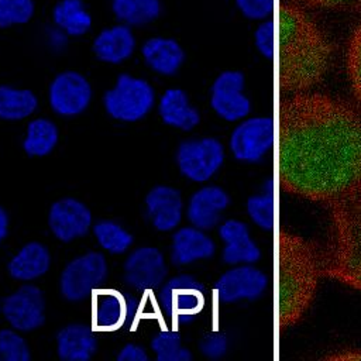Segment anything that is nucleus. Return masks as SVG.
Here are the masks:
<instances>
[{
  "label": "nucleus",
  "instance_id": "obj_1",
  "mask_svg": "<svg viewBox=\"0 0 361 361\" xmlns=\"http://www.w3.org/2000/svg\"><path fill=\"white\" fill-rule=\"evenodd\" d=\"M276 152L285 192L329 202L361 180V116L329 94L293 93L278 104Z\"/></svg>",
  "mask_w": 361,
  "mask_h": 361
},
{
  "label": "nucleus",
  "instance_id": "obj_2",
  "mask_svg": "<svg viewBox=\"0 0 361 361\" xmlns=\"http://www.w3.org/2000/svg\"><path fill=\"white\" fill-rule=\"evenodd\" d=\"M331 54L330 41L300 6H281L276 82L282 93L307 92L320 83Z\"/></svg>",
  "mask_w": 361,
  "mask_h": 361
},
{
  "label": "nucleus",
  "instance_id": "obj_3",
  "mask_svg": "<svg viewBox=\"0 0 361 361\" xmlns=\"http://www.w3.org/2000/svg\"><path fill=\"white\" fill-rule=\"evenodd\" d=\"M275 264L276 323L279 330H286L309 309L323 274V264L310 241L282 228L275 237Z\"/></svg>",
  "mask_w": 361,
  "mask_h": 361
},
{
  "label": "nucleus",
  "instance_id": "obj_4",
  "mask_svg": "<svg viewBox=\"0 0 361 361\" xmlns=\"http://www.w3.org/2000/svg\"><path fill=\"white\" fill-rule=\"evenodd\" d=\"M333 244L323 274L361 290V180L329 202Z\"/></svg>",
  "mask_w": 361,
  "mask_h": 361
},
{
  "label": "nucleus",
  "instance_id": "obj_5",
  "mask_svg": "<svg viewBox=\"0 0 361 361\" xmlns=\"http://www.w3.org/2000/svg\"><path fill=\"white\" fill-rule=\"evenodd\" d=\"M154 90L144 79L120 75L111 90L103 97L107 113L121 121H137L142 118L154 104Z\"/></svg>",
  "mask_w": 361,
  "mask_h": 361
},
{
  "label": "nucleus",
  "instance_id": "obj_6",
  "mask_svg": "<svg viewBox=\"0 0 361 361\" xmlns=\"http://www.w3.org/2000/svg\"><path fill=\"white\" fill-rule=\"evenodd\" d=\"M158 303L165 316L179 323L192 322L204 305V286L192 275H178L162 286Z\"/></svg>",
  "mask_w": 361,
  "mask_h": 361
},
{
  "label": "nucleus",
  "instance_id": "obj_7",
  "mask_svg": "<svg viewBox=\"0 0 361 361\" xmlns=\"http://www.w3.org/2000/svg\"><path fill=\"white\" fill-rule=\"evenodd\" d=\"M107 262L100 252H87L72 259L61 275V292L65 299L79 302L104 282Z\"/></svg>",
  "mask_w": 361,
  "mask_h": 361
},
{
  "label": "nucleus",
  "instance_id": "obj_8",
  "mask_svg": "<svg viewBox=\"0 0 361 361\" xmlns=\"http://www.w3.org/2000/svg\"><path fill=\"white\" fill-rule=\"evenodd\" d=\"M275 124L268 116L250 117L235 126L230 135V149L237 161L255 164L272 148Z\"/></svg>",
  "mask_w": 361,
  "mask_h": 361
},
{
  "label": "nucleus",
  "instance_id": "obj_9",
  "mask_svg": "<svg viewBox=\"0 0 361 361\" xmlns=\"http://www.w3.org/2000/svg\"><path fill=\"white\" fill-rule=\"evenodd\" d=\"M180 172L195 182L212 178L224 161V149L219 140L204 137L180 142L176 154Z\"/></svg>",
  "mask_w": 361,
  "mask_h": 361
},
{
  "label": "nucleus",
  "instance_id": "obj_10",
  "mask_svg": "<svg viewBox=\"0 0 361 361\" xmlns=\"http://www.w3.org/2000/svg\"><path fill=\"white\" fill-rule=\"evenodd\" d=\"M268 286V276L251 264H241L226 271L214 283V292L220 302L255 300Z\"/></svg>",
  "mask_w": 361,
  "mask_h": 361
},
{
  "label": "nucleus",
  "instance_id": "obj_11",
  "mask_svg": "<svg viewBox=\"0 0 361 361\" xmlns=\"http://www.w3.org/2000/svg\"><path fill=\"white\" fill-rule=\"evenodd\" d=\"M244 75L238 71L220 73L210 89L212 109L227 121L244 118L251 111V102L244 94Z\"/></svg>",
  "mask_w": 361,
  "mask_h": 361
},
{
  "label": "nucleus",
  "instance_id": "obj_12",
  "mask_svg": "<svg viewBox=\"0 0 361 361\" xmlns=\"http://www.w3.org/2000/svg\"><path fill=\"white\" fill-rule=\"evenodd\" d=\"M1 310L11 327L20 331L35 330L45 322V299L34 285H23L4 298Z\"/></svg>",
  "mask_w": 361,
  "mask_h": 361
},
{
  "label": "nucleus",
  "instance_id": "obj_13",
  "mask_svg": "<svg viewBox=\"0 0 361 361\" xmlns=\"http://www.w3.org/2000/svg\"><path fill=\"white\" fill-rule=\"evenodd\" d=\"M138 300L131 295L109 289L99 292L93 299V324L100 330H117L131 326L138 313Z\"/></svg>",
  "mask_w": 361,
  "mask_h": 361
},
{
  "label": "nucleus",
  "instance_id": "obj_14",
  "mask_svg": "<svg viewBox=\"0 0 361 361\" xmlns=\"http://www.w3.org/2000/svg\"><path fill=\"white\" fill-rule=\"evenodd\" d=\"M164 255L154 247H141L133 251L124 262V281L141 290L158 288L166 276Z\"/></svg>",
  "mask_w": 361,
  "mask_h": 361
},
{
  "label": "nucleus",
  "instance_id": "obj_15",
  "mask_svg": "<svg viewBox=\"0 0 361 361\" xmlns=\"http://www.w3.org/2000/svg\"><path fill=\"white\" fill-rule=\"evenodd\" d=\"M90 97V85L78 72H62L49 86V103L61 116H76L82 113L89 106Z\"/></svg>",
  "mask_w": 361,
  "mask_h": 361
},
{
  "label": "nucleus",
  "instance_id": "obj_16",
  "mask_svg": "<svg viewBox=\"0 0 361 361\" xmlns=\"http://www.w3.org/2000/svg\"><path fill=\"white\" fill-rule=\"evenodd\" d=\"M92 223L90 210L79 200L65 197L51 206L48 224L51 231L61 241L69 243L89 231Z\"/></svg>",
  "mask_w": 361,
  "mask_h": 361
},
{
  "label": "nucleus",
  "instance_id": "obj_17",
  "mask_svg": "<svg viewBox=\"0 0 361 361\" xmlns=\"http://www.w3.org/2000/svg\"><path fill=\"white\" fill-rule=\"evenodd\" d=\"M219 235L224 241L223 261L230 265L254 264L261 258V251L250 235L245 223L227 220L219 228Z\"/></svg>",
  "mask_w": 361,
  "mask_h": 361
},
{
  "label": "nucleus",
  "instance_id": "obj_18",
  "mask_svg": "<svg viewBox=\"0 0 361 361\" xmlns=\"http://www.w3.org/2000/svg\"><path fill=\"white\" fill-rule=\"evenodd\" d=\"M230 204V197L220 186H204L195 192L189 200L188 219L200 230L213 228L221 212Z\"/></svg>",
  "mask_w": 361,
  "mask_h": 361
},
{
  "label": "nucleus",
  "instance_id": "obj_19",
  "mask_svg": "<svg viewBox=\"0 0 361 361\" xmlns=\"http://www.w3.org/2000/svg\"><path fill=\"white\" fill-rule=\"evenodd\" d=\"M145 204L152 224L159 231L175 228L182 217V197L178 189L155 186L145 196Z\"/></svg>",
  "mask_w": 361,
  "mask_h": 361
},
{
  "label": "nucleus",
  "instance_id": "obj_20",
  "mask_svg": "<svg viewBox=\"0 0 361 361\" xmlns=\"http://www.w3.org/2000/svg\"><path fill=\"white\" fill-rule=\"evenodd\" d=\"M58 357L65 361H87L97 351L93 330L85 324H69L56 334Z\"/></svg>",
  "mask_w": 361,
  "mask_h": 361
},
{
  "label": "nucleus",
  "instance_id": "obj_21",
  "mask_svg": "<svg viewBox=\"0 0 361 361\" xmlns=\"http://www.w3.org/2000/svg\"><path fill=\"white\" fill-rule=\"evenodd\" d=\"M216 251V245L200 228L183 227L173 234L172 238V262L186 265L196 259L210 258Z\"/></svg>",
  "mask_w": 361,
  "mask_h": 361
},
{
  "label": "nucleus",
  "instance_id": "obj_22",
  "mask_svg": "<svg viewBox=\"0 0 361 361\" xmlns=\"http://www.w3.org/2000/svg\"><path fill=\"white\" fill-rule=\"evenodd\" d=\"M135 47V39L130 28L124 25H116L104 30L94 39L93 51L100 61L118 63L127 59Z\"/></svg>",
  "mask_w": 361,
  "mask_h": 361
},
{
  "label": "nucleus",
  "instance_id": "obj_23",
  "mask_svg": "<svg viewBox=\"0 0 361 361\" xmlns=\"http://www.w3.org/2000/svg\"><path fill=\"white\" fill-rule=\"evenodd\" d=\"M162 120L176 128L189 131L200 121L199 111L189 104L188 96L180 89H168L159 102Z\"/></svg>",
  "mask_w": 361,
  "mask_h": 361
},
{
  "label": "nucleus",
  "instance_id": "obj_24",
  "mask_svg": "<svg viewBox=\"0 0 361 361\" xmlns=\"http://www.w3.org/2000/svg\"><path fill=\"white\" fill-rule=\"evenodd\" d=\"M51 264V255L41 243H28L8 262V274L14 279L31 281L44 275Z\"/></svg>",
  "mask_w": 361,
  "mask_h": 361
},
{
  "label": "nucleus",
  "instance_id": "obj_25",
  "mask_svg": "<svg viewBox=\"0 0 361 361\" xmlns=\"http://www.w3.org/2000/svg\"><path fill=\"white\" fill-rule=\"evenodd\" d=\"M145 62L158 73L173 75L185 59L180 45L169 38H151L142 47Z\"/></svg>",
  "mask_w": 361,
  "mask_h": 361
},
{
  "label": "nucleus",
  "instance_id": "obj_26",
  "mask_svg": "<svg viewBox=\"0 0 361 361\" xmlns=\"http://www.w3.org/2000/svg\"><path fill=\"white\" fill-rule=\"evenodd\" d=\"M37 107V97L31 90L0 86V117L4 120H21Z\"/></svg>",
  "mask_w": 361,
  "mask_h": 361
},
{
  "label": "nucleus",
  "instance_id": "obj_27",
  "mask_svg": "<svg viewBox=\"0 0 361 361\" xmlns=\"http://www.w3.org/2000/svg\"><path fill=\"white\" fill-rule=\"evenodd\" d=\"M58 141L56 126L47 118H37L28 124L23 148L28 155L42 157L49 154Z\"/></svg>",
  "mask_w": 361,
  "mask_h": 361
},
{
  "label": "nucleus",
  "instance_id": "obj_28",
  "mask_svg": "<svg viewBox=\"0 0 361 361\" xmlns=\"http://www.w3.org/2000/svg\"><path fill=\"white\" fill-rule=\"evenodd\" d=\"M55 23L69 35H82L90 25L92 18L80 0H62L54 10Z\"/></svg>",
  "mask_w": 361,
  "mask_h": 361
},
{
  "label": "nucleus",
  "instance_id": "obj_29",
  "mask_svg": "<svg viewBox=\"0 0 361 361\" xmlns=\"http://www.w3.org/2000/svg\"><path fill=\"white\" fill-rule=\"evenodd\" d=\"M116 17L131 25H141L159 16V0H113Z\"/></svg>",
  "mask_w": 361,
  "mask_h": 361
},
{
  "label": "nucleus",
  "instance_id": "obj_30",
  "mask_svg": "<svg viewBox=\"0 0 361 361\" xmlns=\"http://www.w3.org/2000/svg\"><path fill=\"white\" fill-rule=\"evenodd\" d=\"M247 212L251 220L262 230L271 231L275 224V203L272 180L268 179L264 192L247 199Z\"/></svg>",
  "mask_w": 361,
  "mask_h": 361
},
{
  "label": "nucleus",
  "instance_id": "obj_31",
  "mask_svg": "<svg viewBox=\"0 0 361 361\" xmlns=\"http://www.w3.org/2000/svg\"><path fill=\"white\" fill-rule=\"evenodd\" d=\"M99 244L111 254H121L133 244V235L110 220H100L93 226Z\"/></svg>",
  "mask_w": 361,
  "mask_h": 361
},
{
  "label": "nucleus",
  "instance_id": "obj_32",
  "mask_svg": "<svg viewBox=\"0 0 361 361\" xmlns=\"http://www.w3.org/2000/svg\"><path fill=\"white\" fill-rule=\"evenodd\" d=\"M151 347L158 361H190L192 353L180 345V336L173 330H164L154 336Z\"/></svg>",
  "mask_w": 361,
  "mask_h": 361
},
{
  "label": "nucleus",
  "instance_id": "obj_33",
  "mask_svg": "<svg viewBox=\"0 0 361 361\" xmlns=\"http://www.w3.org/2000/svg\"><path fill=\"white\" fill-rule=\"evenodd\" d=\"M345 66L353 93L361 104V20L355 25L348 39Z\"/></svg>",
  "mask_w": 361,
  "mask_h": 361
},
{
  "label": "nucleus",
  "instance_id": "obj_34",
  "mask_svg": "<svg viewBox=\"0 0 361 361\" xmlns=\"http://www.w3.org/2000/svg\"><path fill=\"white\" fill-rule=\"evenodd\" d=\"M30 348L23 337L13 330H0V361H28Z\"/></svg>",
  "mask_w": 361,
  "mask_h": 361
},
{
  "label": "nucleus",
  "instance_id": "obj_35",
  "mask_svg": "<svg viewBox=\"0 0 361 361\" xmlns=\"http://www.w3.org/2000/svg\"><path fill=\"white\" fill-rule=\"evenodd\" d=\"M34 13L31 0H0V27L27 23Z\"/></svg>",
  "mask_w": 361,
  "mask_h": 361
},
{
  "label": "nucleus",
  "instance_id": "obj_36",
  "mask_svg": "<svg viewBox=\"0 0 361 361\" xmlns=\"http://www.w3.org/2000/svg\"><path fill=\"white\" fill-rule=\"evenodd\" d=\"M200 351L209 358H220L227 351V338L220 333H210L200 341Z\"/></svg>",
  "mask_w": 361,
  "mask_h": 361
},
{
  "label": "nucleus",
  "instance_id": "obj_37",
  "mask_svg": "<svg viewBox=\"0 0 361 361\" xmlns=\"http://www.w3.org/2000/svg\"><path fill=\"white\" fill-rule=\"evenodd\" d=\"M288 3L300 7H314V8H341L353 4L357 0H286Z\"/></svg>",
  "mask_w": 361,
  "mask_h": 361
},
{
  "label": "nucleus",
  "instance_id": "obj_38",
  "mask_svg": "<svg viewBox=\"0 0 361 361\" xmlns=\"http://www.w3.org/2000/svg\"><path fill=\"white\" fill-rule=\"evenodd\" d=\"M118 361H148L145 350L135 344H126L117 355Z\"/></svg>",
  "mask_w": 361,
  "mask_h": 361
},
{
  "label": "nucleus",
  "instance_id": "obj_39",
  "mask_svg": "<svg viewBox=\"0 0 361 361\" xmlns=\"http://www.w3.org/2000/svg\"><path fill=\"white\" fill-rule=\"evenodd\" d=\"M257 48L261 51V54L271 59L272 54H274V47H272V32H269L268 30L261 28L257 32Z\"/></svg>",
  "mask_w": 361,
  "mask_h": 361
},
{
  "label": "nucleus",
  "instance_id": "obj_40",
  "mask_svg": "<svg viewBox=\"0 0 361 361\" xmlns=\"http://www.w3.org/2000/svg\"><path fill=\"white\" fill-rule=\"evenodd\" d=\"M241 10L250 17H259L262 11V0H237Z\"/></svg>",
  "mask_w": 361,
  "mask_h": 361
},
{
  "label": "nucleus",
  "instance_id": "obj_41",
  "mask_svg": "<svg viewBox=\"0 0 361 361\" xmlns=\"http://www.w3.org/2000/svg\"><path fill=\"white\" fill-rule=\"evenodd\" d=\"M326 360H355V361H361V350L360 348H347V350H341L340 353H334V354H329L324 357Z\"/></svg>",
  "mask_w": 361,
  "mask_h": 361
},
{
  "label": "nucleus",
  "instance_id": "obj_42",
  "mask_svg": "<svg viewBox=\"0 0 361 361\" xmlns=\"http://www.w3.org/2000/svg\"><path fill=\"white\" fill-rule=\"evenodd\" d=\"M7 227H8V216L6 210L0 206V243L7 235Z\"/></svg>",
  "mask_w": 361,
  "mask_h": 361
}]
</instances>
